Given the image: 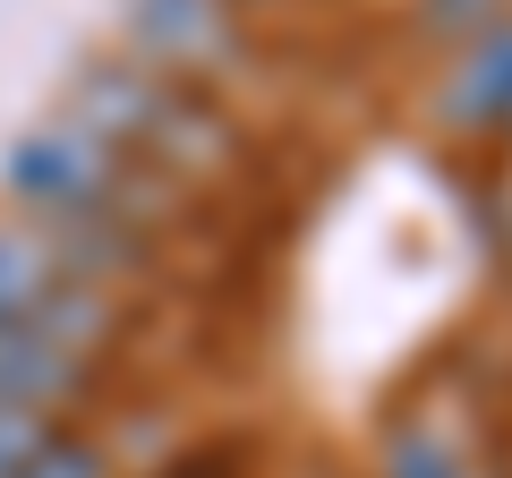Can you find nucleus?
<instances>
[{"label": "nucleus", "mask_w": 512, "mask_h": 478, "mask_svg": "<svg viewBox=\"0 0 512 478\" xmlns=\"http://www.w3.org/2000/svg\"><path fill=\"white\" fill-rule=\"evenodd\" d=\"M60 120H77L86 137H103L120 163H137L146 180L171 188H205V180H231L248 163V137L239 120L214 103L205 86H180V77L146 69V60H86L69 77V103Z\"/></svg>", "instance_id": "f257e3e1"}, {"label": "nucleus", "mask_w": 512, "mask_h": 478, "mask_svg": "<svg viewBox=\"0 0 512 478\" xmlns=\"http://www.w3.org/2000/svg\"><path fill=\"white\" fill-rule=\"evenodd\" d=\"M146 171L120 163L103 137H86L77 120H35L9 137L0 154V197L26 205V222H128L120 205H137Z\"/></svg>", "instance_id": "f03ea898"}, {"label": "nucleus", "mask_w": 512, "mask_h": 478, "mask_svg": "<svg viewBox=\"0 0 512 478\" xmlns=\"http://www.w3.org/2000/svg\"><path fill=\"white\" fill-rule=\"evenodd\" d=\"M120 43L128 60L214 94V77L248 60V9L239 0H120Z\"/></svg>", "instance_id": "7ed1b4c3"}, {"label": "nucleus", "mask_w": 512, "mask_h": 478, "mask_svg": "<svg viewBox=\"0 0 512 478\" xmlns=\"http://www.w3.org/2000/svg\"><path fill=\"white\" fill-rule=\"evenodd\" d=\"M94 376L103 359H77V350L43 342L35 325H0V410H26V419H69L94 402Z\"/></svg>", "instance_id": "20e7f679"}, {"label": "nucleus", "mask_w": 512, "mask_h": 478, "mask_svg": "<svg viewBox=\"0 0 512 478\" xmlns=\"http://www.w3.org/2000/svg\"><path fill=\"white\" fill-rule=\"evenodd\" d=\"M436 129L470 137V146L512 137V18L453 52V69L436 77Z\"/></svg>", "instance_id": "39448f33"}, {"label": "nucleus", "mask_w": 512, "mask_h": 478, "mask_svg": "<svg viewBox=\"0 0 512 478\" xmlns=\"http://www.w3.org/2000/svg\"><path fill=\"white\" fill-rule=\"evenodd\" d=\"M52 282H60V248L35 222H0V325H26Z\"/></svg>", "instance_id": "423d86ee"}, {"label": "nucleus", "mask_w": 512, "mask_h": 478, "mask_svg": "<svg viewBox=\"0 0 512 478\" xmlns=\"http://www.w3.org/2000/svg\"><path fill=\"white\" fill-rule=\"evenodd\" d=\"M376 478H470V461H461V444L444 436V427H393L376 453Z\"/></svg>", "instance_id": "0eeeda50"}, {"label": "nucleus", "mask_w": 512, "mask_h": 478, "mask_svg": "<svg viewBox=\"0 0 512 478\" xmlns=\"http://www.w3.org/2000/svg\"><path fill=\"white\" fill-rule=\"evenodd\" d=\"M512 18V0H419V26L427 35H444L461 52V43H478L487 26H504Z\"/></svg>", "instance_id": "6e6552de"}, {"label": "nucleus", "mask_w": 512, "mask_h": 478, "mask_svg": "<svg viewBox=\"0 0 512 478\" xmlns=\"http://www.w3.org/2000/svg\"><path fill=\"white\" fill-rule=\"evenodd\" d=\"M18 478H111V453L94 436H69V427H52V436H43V453L26 461Z\"/></svg>", "instance_id": "1a4fd4ad"}, {"label": "nucleus", "mask_w": 512, "mask_h": 478, "mask_svg": "<svg viewBox=\"0 0 512 478\" xmlns=\"http://www.w3.org/2000/svg\"><path fill=\"white\" fill-rule=\"evenodd\" d=\"M154 478H248V444H239V436L188 444V453H180V461H163Z\"/></svg>", "instance_id": "9d476101"}, {"label": "nucleus", "mask_w": 512, "mask_h": 478, "mask_svg": "<svg viewBox=\"0 0 512 478\" xmlns=\"http://www.w3.org/2000/svg\"><path fill=\"white\" fill-rule=\"evenodd\" d=\"M43 436H52V419H26V410H0V478H18L26 461L43 453Z\"/></svg>", "instance_id": "9b49d317"}, {"label": "nucleus", "mask_w": 512, "mask_h": 478, "mask_svg": "<svg viewBox=\"0 0 512 478\" xmlns=\"http://www.w3.org/2000/svg\"><path fill=\"white\" fill-rule=\"evenodd\" d=\"M239 9H248V0H239Z\"/></svg>", "instance_id": "f8f14e48"}]
</instances>
